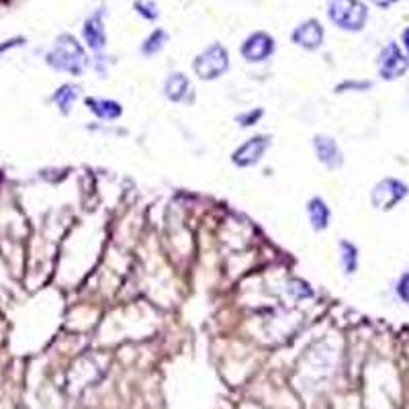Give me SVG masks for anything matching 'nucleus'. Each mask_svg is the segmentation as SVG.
Returning <instances> with one entry per match:
<instances>
[{"label":"nucleus","mask_w":409,"mask_h":409,"mask_svg":"<svg viewBox=\"0 0 409 409\" xmlns=\"http://www.w3.org/2000/svg\"><path fill=\"white\" fill-rule=\"evenodd\" d=\"M47 66L58 70V72H68L72 76H80L86 70V52L80 45L76 37L72 35H59L54 47L47 52Z\"/></svg>","instance_id":"1"},{"label":"nucleus","mask_w":409,"mask_h":409,"mask_svg":"<svg viewBox=\"0 0 409 409\" xmlns=\"http://www.w3.org/2000/svg\"><path fill=\"white\" fill-rule=\"evenodd\" d=\"M328 17L336 27L354 33V31H360L367 25L369 8L360 0H330Z\"/></svg>","instance_id":"2"},{"label":"nucleus","mask_w":409,"mask_h":409,"mask_svg":"<svg viewBox=\"0 0 409 409\" xmlns=\"http://www.w3.org/2000/svg\"><path fill=\"white\" fill-rule=\"evenodd\" d=\"M196 78L211 82V80L221 78L230 70V54L221 43H213L207 49H203L193 61Z\"/></svg>","instance_id":"3"},{"label":"nucleus","mask_w":409,"mask_h":409,"mask_svg":"<svg viewBox=\"0 0 409 409\" xmlns=\"http://www.w3.org/2000/svg\"><path fill=\"white\" fill-rule=\"evenodd\" d=\"M271 146H273V137L266 134L250 137L232 152V164L237 168H252L271 150Z\"/></svg>","instance_id":"4"},{"label":"nucleus","mask_w":409,"mask_h":409,"mask_svg":"<svg viewBox=\"0 0 409 409\" xmlns=\"http://www.w3.org/2000/svg\"><path fill=\"white\" fill-rule=\"evenodd\" d=\"M408 196V184L397 178H385L370 191V203L379 211H389Z\"/></svg>","instance_id":"5"},{"label":"nucleus","mask_w":409,"mask_h":409,"mask_svg":"<svg viewBox=\"0 0 409 409\" xmlns=\"http://www.w3.org/2000/svg\"><path fill=\"white\" fill-rule=\"evenodd\" d=\"M274 49H276V43H274L273 35L264 33V31H256L244 40L242 47H239V54L250 64H262L273 56Z\"/></svg>","instance_id":"6"},{"label":"nucleus","mask_w":409,"mask_h":409,"mask_svg":"<svg viewBox=\"0 0 409 409\" xmlns=\"http://www.w3.org/2000/svg\"><path fill=\"white\" fill-rule=\"evenodd\" d=\"M408 58L403 56V52L399 49L397 43H389V45L381 52V56H379V74H381V78H401V76L408 72Z\"/></svg>","instance_id":"7"},{"label":"nucleus","mask_w":409,"mask_h":409,"mask_svg":"<svg viewBox=\"0 0 409 409\" xmlns=\"http://www.w3.org/2000/svg\"><path fill=\"white\" fill-rule=\"evenodd\" d=\"M312 146L317 162L321 166H326L328 170H338L344 164V154H342V150H340V146L333 137L324 136V134L313 136Z\"/></svg>","instance_id":"8"},{"label":"nucleus","mask_w":409,"mask_h":409,"mask_svg":"<svg viewBox=\"0 0 409 409\" xmlns=\"http://www.w3.org/2000/svg\"><path fill=\"white\" fill-rule=\"evenodd\" d=\"M291 40L295 45H299V47H303V49L315 52V49H319L321 43H324V27H321L319 20H305V23H301V25L292 31Z\"/></svg>","instance_id":"9"},{"label":"nucleus","mask_w":409,"mask_h":409,"mask_svg":"<svg viewBox=\"0 0 409 409\" xmlns=\"http://www.w3.org/2000/svg\"><path fill=\"white\" fill-rule=\"evenodd\" d=\"M162 95L170 102H191L193 100V84L182 72H172L162 84Z\"/></svg>","instance_id":"10"},{"label":"nucleus","mask_w":409,"mask_h":409,"mask_svg":"<svg viewBox=\"0 0 409 409\" xmlns=\"http://www.w3.org/2000/svg\"><path fill=\"white\" fill-rule=\"evenodd\" d=\"M82 35L86 45L93 49V52H102L105 45H107V33H105V23L100 13L90 15L88 19L84 20V27H82Z\"/></svg>","instance_id":"11"},{"label":"nucleus","mask_w":409,"mask_h":409,"mask_svg":"<svg viewBox=\"0 0 409 409\" xmlns=\"http://www.w3.org/2000/svg\"><path fill=\"white\" fill-rule=\"evenodd\" d=\"M307 219H309L313 232H317V234L326 232L331 221L330 205L321 196H312L307 201Z\"/></svg>","instance_id":"12"},{"label":"nucleus","mask_w":409,"mask_h":409,"mask_svg":"<svg viewBox=\"0 0 409 409\" xmlns=\"http://www.w3.org/2000/svg\"><path fill=\"white\" fill-rule=\"evenodd\" d=\"M86 107L88 111L100 121H117L123 115V107L121 102L113 100V98H86Z\"/></svg>","instance_id":"13"},{"label":"nucleus","mask_w":409,"mask_h":409,"mask_svg":"<svg viewBox=\"0 0 409 409\" xmlns=\"http://www.w3.org/2000/svg\"><path fill=\"white\" fill-rule=\"evenodd\" d=\"M338 254H340L342 273L346 274V276L356 274V271H358V260H360L358 248H356L352 242H348V239H342V242L338 244Z\"/></svg>","instance_id":"14"},{"label":"nucleus","mask_w":409,"mask_h":409,"mask_svg":"<svg viewBox=\"0 0 409 409\" xmlns=\"http://www.w3.org/2000/svg\"><path fill=\"white\" fill-rule=\"evenodd\" d=\"M76 98H78V86H74V84H64V86H59L58 90H56V95L52 97V100L58 105V109L64 115H68V113L72 111Z\"/></svg>","instance_id":"15"},{"label":"nucleus","mask_w":409,"mask_h":409,"mask_svg":"<svg viewBox=\"0 0 409 409\" xmlns=\"http://www.w3.org/2000/svg\"><path fill=\"white\" fill-rule=\"evenodd\" d=\"M166 41H168V33H166L164 29H156V31H152V33L146 37V41L141 43V54H143V56H148V58L156 56V54H160V52L164 49Z\"/></svg>","instance_id":"16"},{"label":"nucleus","mask_w":409,"mask_h":409,"mask_svg":"<svg viewBox=\"0 0 409 409\" xmlns=\"http://www.w3.org/2000/svg\"><path fill=\"white\" fill-rule=\"evenodd\" d=\"M134 8L136 13H139L146 20H156L160 11H158V4L154 0H136L134 2Z\"/></svg>","instance_id":"17"},{"label":"nucleus","mask_w":409,"mask_h":409,"mask_svg":"<svg viewBox=\"0 0 409 409\" xmlns=\"http://www.w3.org/2000/svg\"><path fill=\"white\" fill-rule=\"evenodd\" d=\"M262 117H264V111H262V109H252V111L239 113V115L235 117V121L239 123V127H254Z\"/></svg>","instance_id":"18"},{"label":"nucleus","mask_w":409,"mask_h":409,"mask_svg":"<svg viewBox=\"0 0 409 409\" xmlns=\"http://www.w3.org/2000/svg\"><path fill=\"white\" fill-rule=\"evenodd\" d=\"M289 291L292 292V297L295 299H303V297H312L313 292L309 289V285L307 283H303V280H291V285H289Z\"/></svg>","instance_id":"19"},{"label":"nucleus","mask_w":409,"mask_h":409,"mask_svg":"<svg viewBox=\"0 0 409 409\" xmlns=\"http://www.w3.org/2000/svg\"><path fill=\"white\" fill-rule=\"evenodd\" d=\"M395 289H397V297H399L403 303H408L409 305V273H403L399 276Z\"/></svg>","instance_id":"20"},{"label":"nucleus","mask_w":409,"mask_h":409,"mask_svg":"<svg viewBox=\"0 0 409 409\" xmlns=\"http://www.w3.org/2000/svg\"><path fill=\"white\" fill-rule=\"evenodd\" d=\"M372 2H374L377 6H381V8H387V6H391L395 0H372Z\"/></svg>","instance_id":"21"},{"label":"nucleus","mask_w":409,"mask_h":409,"mask_svg":"<svg viewBox=\"0 0 409 409\" xmlns=\"http://www.w3.org/2000/svg\"><path fill=\"white\" fill-rule=\"evenodd\" d=\"M403 45H405V49H408V56H409V29L403 31Z\"/></svg>","instance_id":"22"}]
</instances>
